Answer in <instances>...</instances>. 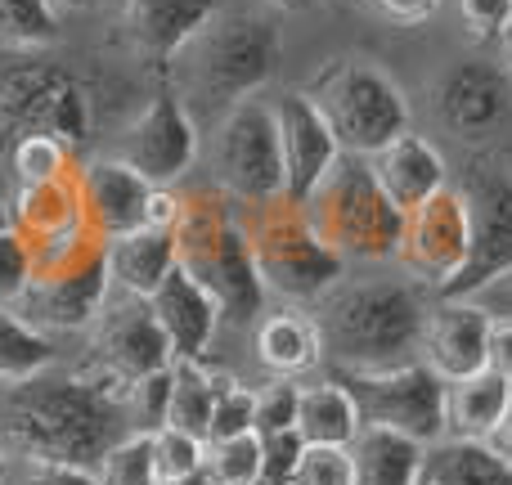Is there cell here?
<instances>
[{"label":"cell","mask_w":512,"mask_h":485,"mask_svg":"<svg viewBox=\"0 0 512 485\" xmlns=\"http://www.w3.org/2000/svg\"><path fill=\"white\" fill-rule=\"evenodd\" d=\"M77 162V153L54 135H27V140L14 144L5 167L14 171V185H41V180H59L68 171H77Z\"/></svg>","instance_id":"cell-34"},{"label":"cell","mask_w":512,"mask_h":485,"mask_svg":"<svg viewBox=\"0 0 512 485\" xmlns=\"http://www.w3.org/2000/svg\"><path fill=\"white\" fill-rule=\"evenodd\" d=\"M490 310L472 297H441L423 319V364L450 387L472 373L490 369Z\"/></svg>","instance_id":"cell-17"},{"label":"cell","mask_w":512,"mask_h":485,"mask_svg":"<svg viewBox=\"0 0 512 485\" xmlns=\"http://www.w3.org/2000/svg\"><path fill=\"white\" fill-rule=\"evenodd\" d=\"M256 360H261V369H270L274 378H297V373L319 369V360H324V337H319L315 315L301 306L265 315L261 324H256Z\"/></svg>","instance_id":"cell-25"},{"label":"cell","mask_w":512,"mask_h":485,"mask_svg":"<svg viewBox=\"0 0 512 485\" xmlns=\"http://www.w3.org/2000/svg\"><path fill=\"white\" fill-rule=\"evenodd\" d=\"M113 279H108V243L81 225L68 239L32 247V283L14 310L41 333H81L104 310Z\"/></svg>","instance_id":"cell-5"},{"label":"cell","mask_w":512,"mask_h":485,"mask_svg":"<svg viewBox=\"0 0 512 485\" xmlns=\"http://www.w3.org/2000/svg\"><path fill=\"white\" fill-rule=\"evenodd\" d=\"M369 167L396 212H414L418 203H427L432 194H441L450 185V167H445L441 149L427 135H414V131L382 144L369 158Z\"/></svg>","instance_id":"cell-22"},{"label":"cell","mask_w":512,"mask_h":485,"mask_svg":"<svg viewBox=\"0 0 512 485\" xmlns=\"http://www.w3.org/2000/svg\"><path fill=\"white\" fill-rule=\"evenodd\" d=\"M369 9L396 27H423L441 14V0H369Z\"/></svg>","instance_id":"cell-45"},{"label":"cell","mask_w":512,"mask_h":485,"mask_svg":"<svg viewBox=\"0 0 512 485\" xmlns=\"http://www.w3.org/2000/svg\"><path fill=\"white\" fill-rule=\"evenodd\" d=\"M418 485H512V468L490 450L486 441H436L423 450V468H418Z\"/></svg>","instance_id":"cell-27"},{"label":"cell","mask_w":512,"mask_h":485,"mask_svg":"<svg viewBox=\"0 0 512 485\" xmlns=\"http://www.w3.org/2000/svg\"><path fill=\"white\" fill-rule=\"evenodd\" d=\"M225 373H216L207 360H176L171 364V409H167V427H180L189 436L207 441V423H212V405H216V387Z\"/></svg>","instance_id":"cell-30"},{"label":"cell","mask_w":512,"mask_h":485,"mask_svg":"<svg viewBox=\"0 0 512 485\" xmlns=\"http://www.w3.org/2000/svg\"><path fill=\"white\" fill-rule=\"evenodd\" d=\"M126 382L113 373H36L27 382L0 387V454L18 463H68L95 468L108 445H117L126 423Z\"/></svg>","instance_id":"cell-1"},{"label":"cell","mask_w":512,"mask_h":485,"mask_svg":"<svg viewBox=\"0 0 512 485\" xmlns=\"http://www.w3.org/2000/svg\"><path fill=\"white\" fill-rule=\"evenodd\" d=\"M99 485H158L153 477V432H126L95 463Z\"/></svg>","instance_id":"cell-35"},{"label":"cell","mask_w":512,"mask_h":485,"mask_svg":"<svg viewBox=\"0 0 512 485\" xmlns=\"http://www.w3.org/2000/svg\"><path fill=\"white\" fill-rule=\"evenodd\" d=\"M512 405V382L495 369H481L463 382L445 387V432L463 436V441H490L499 418Z\"/></svg>","instance_id":"cell-26"},{"label":"cell","mask_w":512,"mask_h":485,"mask_svg":"<svg viewBox=\"0 0 512 485\" xmlns=\"http://www.w3.org/2000/svg\"><path fill=\"white\" fill-rule=\"evenodd\" d=\"M310 315L324 337V360H333L342 373H382L418 355L427 297L423 283H414L409 274L342 279L315 301Z\"/></svg>","instance_id":"cell-3"},{"label":"cell","mask_w":512,"mask_h":485,"mask_svg":"<svg viewBox=\"0 0 512 485\" xmlns=\"http://www.w3.org/2000/svg\"><path fill=\"white\" fill-rule=\"evenodd\" d=\"M490 369L512 382V315L490 319Z\"/></svg>","instance_id":"cell-46"},{"label":"cell","mask_w":512,"mask_h":485,"mask_svg":"<svg viewBox=\"0 0 512 485\" xmlns=\"http://www.w3.org/2000/svg\"><path fill=\"white\" fill-rule=\"evenodd\" d=\"M203 463H207L203 436H189L180 427H158L153 432V477H158V485L194 477V472H203Z\"/></svg>","instance_id":"cell-36"},{"label":"cell","mask_w":512,"mask_h":485,"mask_svg":"<svg viewBox=\"0 0 512 485\" xmlns=\"http://www.w3.org/2000/svg\"><path fill=\"white\" fill-rule=\"evenodd\" d=\"M9 477H14V472H9V459H5V454H0V485H5Z\"/></svg>","instance_id":"cell-53"},{"label":"cell","mask_w":512,"mask_h":485,"mask_svg":"<svg viewBox=\"0 0 512 485\" xmlns=\"http://www.w3.org/2000/svg\"><path fill=\"white\" fill-rule=\"evenodd\" d=\"M261 445H265V485H292V472H297L306 441L297 432H274L261 436Z\"/></svg>","instance_id":"cell-43"},{"label":"cell","mask_w":512,"mask_h":485,"mask_svg":"<svg viewBox=\"0 0 512 485\" xmlns=\"http://www.w3.org/2000/svg\"><path fill=\"white\" fill-rule=\"evenodd\" d=\"M283 32L270 9H216L171 59V90L189 117L212 126L234 104L252 99L279 72Z\"/></svg>","instance_id":"cell-2"},{"label":"cell","mask_w":512,"mask_h":485,"mask_svg":"<svg viewBox=\"0 0 512 485\" xmlns=\"http://www.w3.org/2000/svg\"><path fill=\"white\" fill-rule=\"evenodd\" d=\"M203 472L216 485H265V445L261 436H234V441H212L207 445Z\"/></svg>","instance_id":"cell-33"},{"label":"cell","mask_w":512,"mask_h":485,"mask_svg":"<svg viewBox=\"0 0 512 485\" xmlns=\"http://www.w3.org/2000/svg\"><path fill=\"white\" fill-rule=\"evenodd\" d=\"M5 485H14V477H9V481H5Z\"/></svg>","instance_id":"cell-54"},{"label":"cell","mask_w":512,"mask_h":485,"mask_svg":"<svg viewBox=\"0 0 512 485\" xmlns=\"http://www.w3.org/2000/svg\"><path fill=\"white\" fill-rule=\"evenodd\" d=\"M207 167L212 185L225 189L239 207H261L283 198V153L274 104L243 99L207 126Z\"/></svg>","instance_id":"cell-10"},{"label":"cell","mask_w":512,"mask_h":485,"mask_svg":"<svg viewBox=\"0 0 512 485\" xmlns=\"http://www.w3.org/2000/svg\"><path fill=\"white\" fill-rule=\"evenodd\" d=\"M9 221L32 247L68 239L81 225V194H77V171L59 180H41V185H18V194L9 198Z\"/></svg>","instance_id":"cell-23"},{"label":"cell","mask_w":512,"mask_h":485,"mask_svg":"<svg viewBox=\"0 0 512 485\" xmlns=\"http://www.w3.org/2000/svg\"><path fill=\"white\" fill-rule=\"evenodd\" d=\"M9 225H14V221H9V203H0V234H5Z\"/></svg>","instance_id":"cell-52"},{"label":"cell","mask_w":512,"mask_h":485,"mask_svg":"<svg viewBox=\"0 0 512 485\" xmlns=\"http://www.w3.org/2000/svg\"><path fill=\"white\" fill-rule=\"evenodd\" d=\"M90 9V5H99V0H54V9Z\"/></svg>","instance_id":"cell-51"},{"label":"cell","mask_w":512,"mask_h":485,"mask_svg":"<svg viewBox=\"0 0 512 485\" xmlns=\"http://www.w3.org/2000/svg\"><path fill=\"white\" fill-rule=\"evenodd\" d=\"M297 400H301L297 378H270L265 387H256V436L292 432L297 427Z\"/></svg>","instance_id":"cell-40"},{"label":"cell","mask_w":512,"mask_h":485,"mask_svg":"<svg viewBox=\"0 0 512 485\" xmlns=\"http://www.w3.org/2000/svg\"><path fill=\"white\" fill-rule=\"evenodd\" d=\"M499 63H504V72L512 77V27L504 32V41H499Z\"/></svg>","instance_id":"cell-49"},{"label":"cell","mask_w":512,"mask_h":485,"mask_svg":"<svg viewBox=\"0 0 512 485\" xmlns=\"http://www.w3.org/2000/svg\"><path fill=\"white\" fill-rule=\"evenodd\" d=\"M274 126H279V153H283V198L306 203L310 189L342 158V149H337L324 113L310 104L306 90H283L274 99Z\"/></svg>","instance_id":"cell-18"},{"label":"cell","mask_w":512,"mask_h":485,"mask_svg":"<svg viewBox=\"0 0 512 485\" xmlns=\"http://www.w3.org/2000/svg\"><path fill=\"white\" fill-rule=\"evenodd\" d=\"M301 90L324 113L337 149L355 153V158H373L382 144H391L396 135L409 131V99L369 59L337 54Z\"/></svg>","instance_id":"cell-7"},{"label":"cell","mask_w":512,"mask_h":485,"mask_svg":"<svg viewBox=\"0 0 512 485\" xmlns=\"http://www.w3.org/2000/svg\"><path fill=\"white\" fill-rule=\"evenodd\" d=\"M256 432V387H243L239 378H221L212 405V423H207V445L234 441V436Z\"/></svg>","instance_id":"cell-37"},{"label":"cell","mask_w":512,"mask_h":485,"mask_svg":"<svg viewBox=\"0 0 512 485\" xmlns=\"http://www.w3.org/2000/svg\"><path fill=\"white\" fill-rule=\"evenodd\" d=\"M77 194H81V221L99 239H117L126 230L144 225V207H149L153 185L131 171L122 158H81L77 162Z\"/></svg>","instance_id":"cell-19"},{"label":"cell","mask_w":512,"mask_h":485,"mask_svg":"<svg viewBox=\"0 0 512 485\" xmlns=\"http://www.w3.org/2000/svg\"><path fill=\"white\" fill-rule=\"evenodd\" d=\"M59 41L54 0H0V45L5 50H45Z\"/></svg>","instance_id":"cell-32"},{"label":"cell","mask_w":512,"mask_h":485,"mask_svg":"<svg viewBox=\"0 0 512 485\" xmlns=\"http://www.w3.org/2000/svg\"><path fill=\"white\" fill-rule=\"evenodd\" d=\"M360 409H355L351 391L342 382H315V387H301L297 400V427L292 432L306 445H351L360 436Z\"/></svg>","instance_id":"cell-29"},{"label":"cell","mask_w":512,"mask_h":485,"mask_svg":"<svg viewBox=\"0 0 512 485\" xmlns=\"http://www.w3.org/2000/svg\"><path fill=\"white\" fill-rule=\"evenodd\" d=\"M171 270H176V234L171 230L140 225V230H126L117 239H108V279H113V292L149 301Z\"/></svg>","instance_id":"cell-24"},{"label":"cell","mask_w":512,"mask_h":485,"mask_svg":"<svg viewBox=\"0 0 512 485\" xmlns=\"http://www.w3.org/2000/svg\"><path fill=\"white\" fill-rule=\"evenodd\" d=\"M14 485H99L95 468H68V463H23Z\"/></svg>","instance_id":"cell-44"},{"label":"cell","mask_w":512,"mask_h":485,"mask_svg":"<svg viewBox=\"0 0 512 485\" xmlns=\"http://www.w3.org/2000/svg\"><path fill=\"white\" fill-rule=\"evenodd\" d=\"M423 450L427 445L387 432V427H360V436L351 441L355 485H418Z\"/></svg>","instance_id":"cell-28"},{"label":"cell","mask_w":512,"mask_h":485,"mask_svg":"<svg viewBox=\"0 0 512 485\" xmlns=\"http://www.w3.org/2000/svg\"><path fill=\"white\" fill-rule=\"evenodd\" d=\"M167 409H171V369H158L149 378L131 382V391H126V423H131V432L167 427Z\"/></svg>","instance_id":"cell-38"},{"label":"cell","mask_w":512,"mask_h":485,"mask_svg":"<svg viewBox=\"0 0 512 485\" xmlns=\"http://www.w3.org/2000/svg\"><path fill=\"white\" fill-rule=\"evenodd\" d=\"M27 283H32V243L9 225L0 234V306H14Z\"/></svg>","instance_id":"cell-41"},{"label":"cell","mask_w":512,"mask_h":485,"mask_svg":"<svg viewBox=\"0 0 512 485\" xmlns=\"http://www.w3.org/2000/svg\"><path fill=\"white\" fill-rule=\"evenodd\" d=\"M131 171H140L153 189H176L198 158V122L176 99V90L162 86L140 113L117 135V153Z\"/></svg>","instance_id":"cell-13"},{"label":"cell","mask_w":512,"mask_h":485,"mask_svg":"<svg viewBox=\"0 0 512 485\" xmlns=\"http://www.w3.org/2000/svg\"><path fill=\"white\" fill-rule=\"evenodd\" d=\"M459 23L477 45H499L512 27V0H459Z\"/></svg>","instance_id":"cell-42"},{"label":"cell","mask_w":512,"mask_h":485,"mask_svg":"<svg viewBox=\"0 0 512 485\" xmlns=\"http://www.w3.org/2000/svg\"><path fill=\"white\" fill-rule=\"evenodd\" d=\"M512 104V77L504 63L490 59H463L445 68L432 86V113L454 140L481 144L499 131Z\"/></svg>","instance_id":"cell-16"},{"label":"cell","mask_w":512,"mask_h":485,"mask_svg":"<svg viewBox=\"0 0 512 485\" xmlns=\"http://www.w3.org/2000/svg\"><path fill=\"white\" fill-rule=\"evenodd\" d=\"M364 427H387L418 445H436L445 436V382L423 360L396 364L382 373H342Z\"/></svg>","instance_id":"cell-12"},{"label":"cell","mask_w":512,"mask_h":485,"mask_svg":"<svg viewBox=\"0 0 512 485\" xmlns=\"http://www.w3.org/2000/svg\"><path fill=\"white\" fill-rule=\"evenodd\" d=\"M454 189L468 203V261L441 297H472L512 274V171L499 158H477Z\"/></svg>","instance_id":"cell-11"},{"label":"cell","mask_w":512,"mask_h":485,"mask_svg":"<svg viewBox=\"0 0 512 485\" xmlns=\"http://www.w3.org/2000/svg\"><path fill=\"white\" fill-rule=\"evenodd\" d=\"M396 261L405 265L414 283H432L436 292L450 288L454 274L468 261V203H463L459 189L445 185L441 194L405 212Z\"/></svg>","instance_id":"cell-14"},{"label":"cell","mask_w":512,"mask_h":485,"mask_svg":"<svg viewBox=\"0 0 512 485\" xmlns=\"http://www.w3.org/2000/svg\"><path fill=\"white\" fill-rule=\"evenodd\" d=\"M54 369V337L32 328L14 306H0V387Z\"/></svg>","instance_id":"cell-31"},{"label":"cell","mask_w":512,"mask_h":485,"mask_svg":"<svg viewBox=\"0 0 512 485\" xmlns=\"http://www.w3.org/2000/svg\"><path fill=\"white\" fill-rule=\"evenodd\" d=\"M27 135H54L81 158L95 135V99L77 72L45 59L9 63L0 72V162H9Z\"/></svg>","instance_id":"cell-8"},{"label":"cell","mask_w":512,"mask_h":485,"mask_svg":"<svg viewBox=\"0 0 512 485\" xmlns=\"http://www.w3.org/2000/svg\"><path fill=\"white\" fill-rule=\"evenodd\" d=\"M486 445H490V450H495L499 459H504L508 468H512V405H508V414L499 418V427L490 432V441H486Z\"/></svg>","instance_id":"cell-47"},{"label":"cell","mask_w":512,"mask_h":485,"mask_svg":"<svg viewBox=\"0 0 512 485\" xmlns=\"http://www.w3.org/2000/svg\"><path fill=\"white\" fill-rule=\"evenodd\" d=\"M171 234H176V265L216 301L221 319L252 324L265 306V288L239 203L207 180L180 194V221Z\"/></svg>","instance_id":"cell-4"},{"label":"cell","mask_w":512,"mask_h":485,"mask_svg":"<svg viewBox=\"0 0 512 485\" xmlns=\"http://www.w3.org/2000/svg\"><path fill=\"white\" fill-rule=\"evenodd\" d=\"M243 225H248L261 288L274 297L292 301V306H315L328 288L346 279V261L310 230L301 203L274 198V203L248 207Z\"/></svg>","instance_id":"cell-9"},{"label":"cell","mask_w":512,"mask_h":485,"mask_svg":"<svg viewBox=\"0 0 512 485\" xmlns=\"http://www.w3.org/2000/svg\"><path fill=\"white\" fill-rule=\"evenodd\" d=\"M265 9H279V14H297V9H315L319 0H261Z\"/></svg>","instance_id":"cell-48"},{"label":"cell","mask_w":512,"mask_h":485,"mask_svg":"<svg viewBox=\"0 0 512 485\" xmlns=\"http://www.w3.org/2000/svg\"><path fill=\"white\" fill-rule=\"evenodd\" d=\"M301 207H306L310 230L342 261H391L396 256L405 212H396L391 198L382 194L369 158L342 153Z\"/></svg>","instance_id":"cell-6"},{"label":"cell","mask_w":512,"mask_h":485,"mask_svg":"<svg viewBox=\"0 0 512 485\" xmlns=\"http://www.w3.org/2000/svg\"><path fill=\"white\" fill-rule=\"evenodd\" d=\"M216 9H225V0H122L117 27H122V41L135 59L167 72L171 59L180 54V45H185Z\"/></svg>","instance_id":"cell-20"},{"label":"cell","mask_w":512,"mask_h":485,"mask_svg":"<svg viewBox=\"0 0 512 485\" xmlns=\"http://www.w3.org/2000/svg\"><path fill=\"white\" fill-rule=\"evenodd\" d=\"M171 485H216L207 472H194V477H180V481H171Z\"/></svg>","instance_id":"cell-50"},{"label":"cell","mask_w":512,"mask_h":485,"mask_svg":"<svg viewBox=\"0 0 512 485\" xmlns=\"http://www.w3.org/2000/svg\"><path fill=\"white\" fill-rule=\"evenodd\" d=\"M90 351H95V369L113 373L117 382H140L158 369H171V346L162 337L158 319H153L149 301L126 297V292H108L104 310L90 324Z\"/></svg>","instance_id":"cell-15"},{"label":"cell","mask_w":512,"mask_h":485,"mask_svg":"<svg viewBox=\"0 0 512 485\" xmlns=\"http://www.w3.org/2000/svg\"><path fill=\"white\" fill-rule=\"evenodd\" d=\"M149 310L171 346V360H207V346H212L216 328H221V310L180 265L149 297Z\"/></svg>","instance_id":"cell-21"},{"label":"cell","mask_w":512,"mask_h":485,"mask_svg":"<svg viewBox=\"0 0 512 485\" xmlns=\"http://www.w3.org/2000/svg\"><path fill=\"white\" fill-rule=\"evenodd\" d=\"M292 485H355L351 445H306L292 472Z\"/></svg>","instance_id":"cell-39"}]
</instances>
